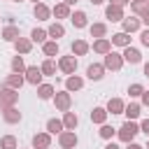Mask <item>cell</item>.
Returning a JSON list of instances; mask_svg holds the SVG:
<instances>
[{
	"label": "cell",
	"instance_id": "19",
	"mask_svg": "<svg viewBox=\"0 0 149 149\" xmlns=\"http://www.w3.org/2000/svg\"><path fill=\"white\" fill-rule=\"evenodd\" d=\"M107 109H102V107H93L91 109V121L93 123H105V119H107Z\"/></svg>",
	"mask_w": 149,
	"mask_h": 149
},
{
	"label": "cell",
	"instance_id": "36",
	"mask_svg": "<svg viewBox=\"0 0 149 149\" xmlns=\"http://www.w3.org/2000/svg\"><path fill=\"white\" fill-rule=\"evenodd\" d=\"M12 70H14V72H19V74H21V72H26V63H23V58H21V56H14V58H12Z\"/></svg>",
	"mask_w": 149,
	"mask_h": 149
},
{
	"label": "cell",
	"instance_id": "43",
	"mask_svg": "<svg viewBox=\"0 0 149 149\" xmlns=\"http://www.w3.org/2000/svg\"><path fill=\"white\" fill-rule=\"evenodd\" d=\"M142 102H144V105H149V91H144V93H142Z\"/></svg>",
	"mask_w": 149,
	"mask_h": 149
},
{
	"label": "cell",
	"instance_id": "44",
	"mask_svg": "<svg viewBox=\"0 0 149 149\" xmlns=\"http://www.w3.org/2000/svg\"><path fill=\"white\" fill-rule=\"evenodd\" d=\"M126 149H144V147H140V144H135V142H128V147Z\"/></svg>",
	"mask_w": 149,
	"mask_h": 149
},
{
	"label": "cell",
	"instance_id": "49",
	"mask_svg": "<svg viewBox=\"0 0 149 149\" xmlns=\"http://www.w3.org/2000/svg\"><path fill=\"white\" fill-rule=\"evenodd\" d=\"M144 149H149V137H147V147H144Z\"/></svg>",
	"mask_w": 149,
	"mask_h": 149
},
{
	"label": "cell",
	"instance_id": "47",
	"mask_svg": "<svg viewBox=\"0 0 149 149\" xmlns=\"http://www.w3.org/2000/svg\"><path fill=\"white\" fill-rule=\"evenodd\" d=\"M91 2H93V5H102L105 0H91Z\"/></svg>",
	"mask_w": 149,
	"mask_h": 149
},
{
	"label": "cell",
	"instance_id": "48",
	"mask_svg": "<svg viewBox=\"0 0 149 149\" xmlns=\"http://www.w3.org/2000/svg\"><path fill=\"white\" fill-rule=\"evenodd\" d=\"M63 2H65V5H74L77 0H63Z\"/></svg>",
	"mask_w": 149,
	"mask_h": 149
},
{
	"label": "cell",
	"instance_id": "16",
	"mask_svg": "<svg viewBox=\"0 0 149 149\" xmlns=\"http://www.w3.org/2000/svg\"><path fill=\"white\" fill-rule=\"evenodd\" d=\"M123 109H126L123 100H119V98H109V102H107V112H112V114H123Z\"/></svg>",
	"mask_w": 149,
	"mask_h": 149
},
{
	"label": "cell",
	"instance_id": "14",
	"mask_svg": "<svg viewBox=\"0 0 149 149\" xmlns=\"http://www.w3.org/2000/svg\"><path fill=\"white\" fill-rule=\"evenodd\" d=\"M51 14H54L56 19H68L72 12H70V5H65V2H58V5L51 9Z\"/></svg>",
	"mask_w": 149,
	"mask_h": 149
},
{
	"label": "cell",
	"instance_id": "18",
	"mask_svg": "<svg viewBox=\"0 0 149 149\" xmlns=\"http://www.w3.org/2000/svg\"><path fill=\"white\" fill-rule=\"evenodd\" d=\"M2 116H5V121H7V123H19V121H21V112H19L16 107H7Z\"/></svg>",
	"mask_w": 149,
	"mask_h": 149
},
{
	"label": "cell",
	"instance_id": "7",
	"mask_svg": "<svg viewBox=\"0 0 149 149\" xmlns=\"http://www.w3.org/2000/svg\"><path fill=\"white\" fill-rule=\"evenodd\" d=\"M26 81H28V84H33V86H37V84L42 81V70H40L37 65L26 68Z\"/></svg>",
	"mask_w": 149,
	"mask_h": 149
},
{
	"label": "cell",
	"instance_id": "24",
	"mask_svg": "<svg viewBox=\"0 0 149 149\" xmlns=\"http://www.w3.org/2000/svg\"><path fill=\"white\" fill-rule=\"evenodd\" d=\"M14 47H16V51H19V54H28V51L33 49V40H26V37H19V40L14 42Z\"/></svg>",
	"mask_w": 149,
	"mask_h": 149
},
{
	"label": "cell",
	"instance_id": "22",
	"mask_svg": "<svg viewBox=\"0 0 149 149\" xmlns=\"http://www.w3.org/2000/svg\"><path fill=\"white\" fill-rule=\"evenodd\" d=\"M137 28H140V19H135V16L123 19V33H135Z\"/></svg>",
	"mask_w": 149,
	"mask_h": 149
},
{
	"label": "cell",
	"instance_id": "41",
	"mask_svg": "<svg viewBox=\"0 0 149 149\" xmlns=\"http://www.w3.org/2000/svg\"><path fill=\"white\" fill-rule=\"evenodd\" d=\"M140 40H142V44H144V47H149V28H147V30H142Z\"/></svg>",
	"mask_w": 149,
	"mask_h": 149
},
{
	"label": "cell",
	"instance_id": "10",
	"mask_svg": "<svg viewBox=\"0 0 149 149\" xmlns=\"http://www.w3.org/2000/svg\"><path fill=\"white\" fill-rule=\"evenodd\" d=\"M93 51H95V54H105V56H107V54L112 51V42H109L107 37H100V40H95V42H93Z\"/></svg>",
	"mask_w": 149,
	"mask_h": 149
},
{
	"label": "cell",
	"instance_id": "5",
	"mask_svg": "<svg viewBox=\"0 0 149 149\" xmlns=\"http://www.w3.org/2000/svg\"><path fill=\"white\" fill-rule=\"evenodd\" d=\"M16 98H19V93H16L14 88H2V91H0V105H2L5 109H7V107H14Z\"/></svg>",
	"mask_w": 149,
	"mask_h": 149
},
{
	"label": "cell",
	"instance_id": "30",
	"mask_svg": "<svg viewBox=\"0 0 149 149\" xmlns=\"http://www.w3.org/2000/svg\"><path fill=\"white\" fill-rule=\"evenodd\" d=\"M123 114L128 116V121H135V119L140 116V105H137V102H130V105L123 109Z\"/></svg>",
	"mask_w": 149,
	"mask_h": 149
},
{
	"label": "cell",
	"instance_id": "32",
	"mask_svg": "<svg viewBox=\"0 0 149 149\" xmlns=\"http://www.w3.org/2000/svg\"><path fill=\"white\" fill-rule=\"evenodd\" d=\"M47 33H49V35H51V37H56V40H58V37H63V35H65V28H63V26H61V23H51V26H49V30H47Z\"/></svg>",
	"mask_w": 149,
	"mask_h": 149
},
{
	"label": "cell",
	"instance_id": "11",
	"mask_svg": "<svg viewBox=\"0 0 149 149\" xmlns=\"http://www.w3.org/2000/svg\"><path fill=\"white\" fill-rule=\"evenodd\" d=\"M102 72H105V65H98V63H91V65L86 68V77L93 79V81L102 79Z\"/></svg>",
	"mask_w": 149,
	"mask_h": 149
},
{
	"label": "cell",
	"instance_id": "17",
	"mask_svg": "<svg viewBox=\"0 0 149 149\" xmlns=\"http://www.w3.org/2000/svg\"><path fill=\"white\" fill-rule=\"evenodd\" d=\"M112 44H116V47H130V37H128V33H116V35H112Z\"/></svg>",
	"mask_w": 149,
	"mask_h": 149
},
{
	"label": "cell",
	"instance_id": "13",
	"mask_svg": "<svg viewBox=\"0 0 149 149\" xmlns=\"http://www.w3.org/2000/svg\"><path fill=\"white\" fill-rule=\"evenodd\" d=\"M123 61L135 65V63H140V61H142V56H140V51H137L135 47H126V49H123Z\"/></svg>",
	"mask_w": 149,
	"mask_h": 149
},
{
	"label": "cell",
	"instance_id": "23",
	"mask_svg": "<svg viewBox=\"0 0 149 149\" xmlns=\"http://www.w3.org/2000/svg\"><path fill=\"white\" fill-rule=\"evenodd\" d=\"M21 35H19V28L16 26H7L5 30H2V40H7V42H16Z\"/></svg>",
	"mask_w": 149,
	"mask_h": 149
},
{
	"label": "cell",
	"instance_id": "51",
	"mask_svg": "<svg viewBox=\"0 0 149 149\" xmlns=\"http://www.w3.org/2000/svg\"><path fill=\"white\" fill-rule=\"evenodd\" d=\"M133 2H135V0H133Z\"/></svg>",
	"mask_w": 149,
	"mask_h": 149
},
{
	"label": "cell",
	"instance_id": "8",
	"mask_svg": "<svg viewBox=\"0 0 149 149\" xmlns=\"http://www.w3.org/2000/svg\"><path fill=\"white\" fill-rule=\"evenodd\" d=\"M49 144H51V135H49V133H37V135H33V147H35V149H49Z\"/></svg>",
	"mask_w": 149,
	"mask_h": 149
},
{
	"label": "cell",
	"instance_id": "1",
	"mask_svg": "<svg viewBox=\"0 0 149 149\" xmlns=\"http://www.w3.org/2000/svg\"><path fill=\"white\" fill-rule=\"evenodd\" d=\"M140 133V126L135 123V121H126L121 128H119V137L123 140V142H133V137Z\"/></svg>",
	"mask_w": 149,
	"mask_h": 149
},
{
	"label": "cell",
	"instance_id": "35",
	"mask_svg": "<svg viewBox=\"0 0 149 149\" xmlns=\"http://www.w3.org/2000/svg\"><path fill=\"white\" fill-rule=\"evenodd\" d=\"M0 149H16V137L14 135H5L0 140Z\"/></svg>",
	"mask_w": 149,
	"mask_h": 149
},
{
	"label": "cell",
	"instance_id": "29",
	"mask_svg": "<svg viewBox=\"0 0 149 149\" xmlns=\"http://www.w3.org/2000/svg\"><path fill=\"white\" fill-rule=\"evenodd\" d=\"M86 51H88V44H86L84 40H74V42H72V54H74V56H84Z\"/></svg>",
	"mask_w": 149,
	"mask_h": 149
},
{
	"label": "cell",
	"instance_id": "33",
	"mask_svg": "<svg viewBox=\"0 0 149 149\" xmlns=\"http://www.w3.org/2000/svg\"><path fill=\"white\" fill-rule=\"evenodd\" d=\"M42 51H44L47 56H56V54H58V42H56V40H54V42H44V44H42Z\"/></svg>",
	"mask_w": 149,
	"mask_h": 149
},
{
	"label": "cell",
	"instance_id": "28",
	"mask_svg": "<svg viewBox=\"0 0 149 149\" xmlns=\"http://www.w3.org/2000/svg\"><path fill=\"white\" fill-rule=\"evenodd\" d=\"M47 30H42V28H33V33H30V40L33 42H37V44H44L47 42Z\"/></svg>",
	"mask_w": 149,
	"mask_h": 149
},
{
	"label": "cell",
	"instance_id": "4",
	"mask_svg": "<svg viewBox=\"0 0 149 149\" xmlns=\"http://www.w3.org/2000/svg\"><path fill=\"white\" fill-rule=\"evenodd\" d=\"M54 102H56V109L68 112V109H70V105H72V98H70V93H68V91H61V93H56V95H54Z\"/></svg>",
	"mask_w": 149,
	"mask_h": 149
},
{
	"label": "cell",
	"instance_id": "15",
	"mask_svg": "<svg viewBox=\"0 0 149 149\" xmlns=\"http://www.w3.org/2000/svg\"><path fill=\"white\" fill-rule=\"evenodd\" d=\"M81 86H84V79L77 77V74H70V77L65 79V88H68V91H79Z\"/></svg>",
	"mask_w": 149,
	"mask_h": 149
},
{
	"label": "cell",
	"instance_id": "46",
	"mask_svg": "<svg viewBox=\"0 0 149 149\" xmlns=\"http://www.w3.org/2000/svg\"><path fill=\"white\" fill-rule=\"evenodd\" d=\"M144 74L149 77V63H144Z\"/></svg>",
	"mask_w": 149,
	"mask_h": 149
},
{
	"label": "cell",
	"instance_id": "45",
	"mask_svg": "<svg viewBox=\"0 0 149 149\" xmlns=\"http://www.w3.org/2000/svg\"><path fill=\"white\" fill-rule=\"evenodd\" d=\"M105 149H119V147H116V144H114V142H109V144H107V147H105Z\"/></svg>",
	"mask_w": 149,
	"mask_h": 149
},
{
	"label": "cell",
	"instance_id": "25",
	"mask_svg": "<svg viewBox=\"0 0 149 149\" xmlns=\"http://www.w3.org/2000/svg\"><path fill=\"white\" fill-rule=\"evenodd\" d=\"M23 81H26V77H21L19 72H14V74H9V77H7V86H9V88H14V91H16V88H21V86H23Z\"/></svg>",
	"mask_w": 149,
	"mask_h": 149
},
{
	"label": "cell",
	"instance_id": "42",
	"mask_svg": "<svg viewBox=\"0 0 149 149\" xmlns=\"http://www.w3.org/2000/svg\"><path fill=\"white\" fill-rule=\"evenodd\" d=\"M126 2H130V0H109V5H116V7H123Z\"/></svg>",
	"mask_w": 149,
	"mask_h": 149
},
{
	"label": "cell",
	"instance_id": "26",
	"mask_svg": "<svg viewBox=\"0 0 149 149\" xmlns=\"http://www.w3.org/2000/svg\"><path fill=\"white\" fill-rule=\"evenodd\" d=\"M77 123H79L77 114H74V112H65V116H63V126H65L68 130H74V128H77Z\"/></svg>",
	"mask_w": 149,
	"mask_h": 149
},
{
	"label": "cell",
	"instance_id": "50",
	"mask_svg": "<svg viewBox=\"0 0 149 149\" xmlns=\"http://www.w3.org/2000/svg\"><path fill=\"white\" fill-rule=\"evenodd\" d=\"M14 2H19V0H14Z\"/></svg>",
	"mask_w": 149,
	"mask_h": 149
},
{
	"label": "cell",
	"instance_id": "2",
	"mask_svg": "<svg viewBox=\"0 0 149 149\" xmlns=\"http://www.w3.org/2000/svg\"><path fill=\"white\" fill-rule=\"evenodd\" d=\"M58 144H61L63 149H74V147H77V135H74V130H63V133L58 135Z\"/></svg>",
	"mask_w": 149,
	"mask_h": 149
},
{
	"label": "cell",
	"instance_id": "34",
	"mask_svg": "<svg viewBox=\"0 0 149 149\" xmlns=\"http://www.w3.org/2000/svg\"><path fill=\"white\" fill-rule=\"evenodd\" d=\"M40 70H42V74H56V63H54L51 58H47V61L40 65Z\"/></svg>",
	"mask_w": 149,
	"mask_h": 149
},
{
	"label": "cell",
	"instance_id": "27",
	"mask_svg": "<svg viewBox=\"0 0 149 149\" xmlns=\"http://www.w3.org/2000/svg\"><path fill=\"white\" fill-rule=\"evenodd\" d=\"M37 95H40L42 100L54 98V86H51V84H40V86H37Z\"/></svg>",
	"mask_w": 149,
	"mask_h": 149
},
{
	"label": "cell",
	"instance_id": "40",
	"mask_svg": "<svg viewBox=\"0 0 149 149\" xmlns=\"http://www.w3.org/2000/svg\"><path fill=\"white\" fill-rule=\"evenodd\" d=\"M140 130H142V133H144V135L149 137V119H144V121L140 123Z\"/></svg>",
	"mask_w": 149,
	"mask_h": 149
},
{
	"label": "cell",
	"instance_id": "38",
	"mask_svg": "<svg viewBox=\"0 0 149 149\" xmlns=\"http://www.w3.org/2000/svg\"><path fill=\"white\" fill-rule=\"evenodd\" d=\"M128 93H130L133 98H137V95L144 93V86H142V84H130V86H128Z\"/></svg>",
	"mask_w": 149,
	"mask_h": 149
},
{
	"label": "cell",
	"instance_id": "39",
	"mask_svg": "<svg viewBox=\"0 0 149 149\" xmlns=\"http://www.w3.org/2000/svg\"><path fill=\"white\" fill-rule=\"evenodd\" d=\"M140 16H142V23H147L149 26V2L142 7V12H140Z\"/></svg>",
	"mask_w": 149,
	"mask_h": 149
},
{
	"label": "cell",
	"instance_id": "3",
	"mask_svg": "<svg viewBox=\"0 0 149 149\" xmlns=\"http://www.w3.org/2000/svg\"><path fill=\"white\" fill-rule=\"evenodd\" d=\"M121 65H123V56L121 54H114V51H109L107 56H105V68L107 70H121Z\"/></svg>",
	"mask_w": 149,
	"mask_h": 149
},
{
	"label": "cell",
	"instance_id": "9",
	"mask_svg": "<svg viewBox=\"0 0 149 149\" xmlns=\"http://www.w3.org/2000/svg\"><path fill=\"white\" fill-rule=\"evenodd\" d=\"M105 16H107L109 21H123V19H126V16H123V9H121V7H116V5H107Z\"/></svg>",
	"mask_w": 149,
	"mask_h": 149
},
{
	"label": "cell",
	"instance_id": "37",
	"mask_svg": "<svg viewBox=\"0 0 149 149\" xmlns=\"http://www.w3.org/2000/svg\"><path fill=\"white\" fill-rule=\"evenodd\" d=\"M114 133H116V130H114L112 126H105V123H102V128H100V137H102V140H112Z\"/></svg>",
	"mask_w": 149,
	"mask_h": 149
},
{
	"label": "cell",
	"instance_id": "20",
	"mask_svg": "<svg viewBox=\"0 0 149 149\" xmlns=\"http://www.w3.org/2000/svg\"><path fill=\"white\" fill-rule=\"evenodd\" d=\"M63 128H65V126H63V121H58V119H49V121H47V133H49V135H56V133L61 135Z\"/></svg>",
	"mask_w": 149,
	"mask_h": 149
},
{
	"label": "cell",
	"instance_id": "6",
	"mask_svg": "<svg viewBox=\"0 0 149 149\" xmlns=\"http://www.w3.org/2000/svg\"><path fill=\"white\" fill-rule=\"evenodd\" d=\"M58 68H61L65 74H74V70H77V58H74V56H63V58L58 61Z\"/></svg>",
	"mask_w": 149,
	"mask_h": 149
},
{
	"label": "cell",
	"instance_id": "12",
	"mask_svg": "<svg viewBox=\"0 0 149 149\" xmlns=\"http://www.w3.org/2000/svg\"><path fill=\"white\" fill-rule=\"evenodd\" d=\"M70 21H72V26H74V28H86V26H88V21H86V14H84L81 9L72 12V14H70Z\"/></svg>",
	"mask_w": 149,
	"mask_h": 149
},
{
	"label": "cell",
	"instance_id": "21",
	"mask_svg": "<svg viewBox=\"0 0 149 149\" xmlns=\"http://www.w3.org/2000/svg\"><path fill=\"white\" fill-rule=\"evenodd\" d=\"M33 12H35V16H37L40 21H47V19H49V14H51V9H49V7L44 5V2H37Z\"/></svg>",
	"mask_w": 149,
	"mask_h": 149
},
{
	"label": "cell",
	"instance_id": "31",
	"mask_svg": "<svg viewBox=\"0 0 149 149\" xmlns=\"http://www.w3.org/2000/svg\"><path fill=\"white\" fill-rule=\"evenodd\" d=\"M88 30H91V37H98V40H100V37H105V33H107V26H105V23H93Z\"/></svg>",
	"mask_w": 149,
	"mask_h": 149
}]
</instances>
